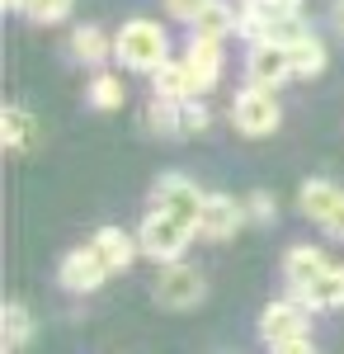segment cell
Returning <instances> with one entry per match:
<instances>
[{
    "label": "cell",
    "mask_w": 344,
    "mask_h": 354,
    "mask_svg": "<svg viewBox=\"0 0 344 354\" xmlns=\"http://www.w3.org/2000/svg\"><path fill=\"white\" fill-rule=\"evenodd\" d=\"M260 340H265L269 350H283V354L312 350V307L297 302L292 293L269 302L265 312H260Z\"/></svg>",
    "instance_id": "obj_1"
},
{
    "label": "cell",
    "mask_w": 344,
    "mask_h": 354,
    "mask_svg": "<svg viewBox=\"0 0 344 354\" xmlns=\"http://www.w3.org/2000/svg\"><path fill=\"white\" fill-rule=\"evenodd\" d=\"M113 57H118V66L151 76L160 62L170 57V33L156 19H128V24L118 28V38H113Z\"/></svg>",
    "instance_id": "obj_2"
},
{
    "label": "cell",
    "mask_w": 344,
    "mask_h": 354,
    "mask_svg": "<svg viewBox=\"0 0 344 354\" xmlns=\"http://www.w3.org/2000/svg\"><path fill=\"white\" fill-rule=\"evenodd\" d=\"M189 236H198L189 222H180L175 213H165V208H156L151 203V213L142 218V227H137V241H142V255H151L156 265H170V260H180L184 255Z\"/></svg>",
    "instance_id": "obj_3"
},
{
    "label": "cell",
    "mask_w": 344,
    "mask_h": 354,
    "mask_svg": "<svg viewBox=\"0 0 344 354\" xmlns=\"http://www.w3.org/2000/svg\"><path fill=\"white\" fill-rule=\"evenodd\" d=\"M151 298L160 307H170V312H193L198 302L208 298V283H203V274L184 265V260H170V265H160L156 283H151Z\"/></svg>",
    "instance_id": "obj_4"
},
{
    "label": "cell",
    "mask_w": 344,
    "mask_h": 354,
    "mask_svg": "<svg viewBox=\"0 0 344 354\" xmlns=\"http://www.w3.org/2000/svg\"><path fill=\"white\" fill-rule=\"evenodd\" d=\"M231 123H236L240 137H269V133H278L283 109H278V100H274L269 85H245L231 100Z\"/></svg>",
    "instance_id": "obj_5"
},
{
    "label": "cell",
    "mask_w": 344,
    "mask_h": 354,
    "mask_svg": "<svg viewBox=\"0 0 344 354\" xmlns=\"http://www.w3.org/2000/svg\"><path fill=\"white\" fill-rule=\"evenodd\" d=\"M108 260L99 255V245H76L71 255H61V265H57V283L66 288V293H95V288H104L108 279Z\"/></svg>",
    "instance_id": "obj_6"
},
{
    "label": "cell",
    "mask_w": 344,
    "mask_h": 354,
    "mask_svg": "<svg viewBox=\"0 0 344 354\" xmlns=\"http://www.w3.org/2000/svg\"><path fill=\"white\" fill-rule=\"evenodd\" d=\"M203 198L208 194L198 189L189 175H160L156 189H151V203L165 208V213H175L180 222H189L193 232H198V218H203Z\"/></svg>",
    "instance_id": "obj_7"
},
{
    "label": "cell",
    "mask_w": 344,
    "mask_h": 354,
    "mask_svg": "<svg viewBox=\"0 0 344 354\" xmlns=\"http://www.w3.org/2000/svg\"><path fill=\"white\" fill-rule=\"evenodd\" d=\"M245 222H250L245 218V198L208 194V198H203V218H198V236H208V241H231Z\"/></svg>",
    "instance_id": "obj_8"
},
{
    "label": "cell",
    "mask_w": 344,
    "mask_h": 354,
    "mask_svg": "<svg viewBox=\"0 0 344 354\" xmlns=\"http://www.w3.org/2000/svg\"><path fill=\"white\" fill-rule=\"evenodd\" d=\"M245 81L278 90L283 81H292V57L283 43H250L245 53Z\"/></svg>",
    "instance_id": "obj_9"
},
{
    "label": "cell",
    "mask_w": 344,
    "mask_h": 354,
    "mask_svg": "<svg viewBox=\"0 0 344 354\" xmlns=\"http://www.w3.org/2000/svg\"><path fill=\"white\" fill-rule=\"evenodd\" d=\"M288 293L297 302H307L312 312H335V307H344V270L340 265H325L312 283H292Z\"/></svg>",
    "instance_id": "obj_10"
},
{
    "label": "cell",
    "mask_w": 344,
    "mask_h": 354,
    "mask_svg": "<svg viewBox=\"0 0 344 354\" xmlns=\"http://www.w3.org/2000/svg\"><path fill=\"white\" fill-rule=\"evenodd\" d=\"M184 66L189 76H193V85H198V95H208L212 85L222 81V38H189L184 48Z\"/></svg>",
    "instance_id": "obj_11"
},
{
    "label": "cell",
    "mask_w": 344,
    "mask_h": 354,
    "mask_svg": "<svg viewBox=\"0 0 344 354\" xmlns=\"http://www.w3.org/2000/svg\"><path fill=\"white\" fill-rule=\"evenodd\" d=\"M38 137H43V128H38V118L24 104H5V113H0V142H5V151H33Z\"/></svg>",
    "instance_id": "obj_12"
},
{
    "label": "cell",
    "mask_w": 344,
    "mask_h": 354,
    "mask_svg": "<svg viewBox=\"0 0 344 354\" xmlns=\"http://www.w3.org/2000/svg\"><path fill=\"white\" fill-rule=\"evenodd\" d=\"M151 95H156V100H193V95H198L184 57H165L156 71H151Z\"/></svg>",
    "instance_id": "obj_13"
},
{
    "label": "cell",
    "mask_w": 344,
    "mask_h": 354,
    "mask_svg": "<svg viewBox=\"0 0 344 354\" xmlns=\"http://www.w3.org/2000/svg\"><path fill=\"white\" fill-rule=\"evenodd\" d=\"M90 241L99 245V255L108 260V270H113V274H123L137 255H142V241H137V236H128L123 227H99Z\"/></svg>",
    "instance_id": "obj_14"
},
{
    "label": "cell",
    "mask_w": 344,
    "mask_h": 354,
    "mask_svg": "<svg viewBox=\"0 0 344 354\" xmlns=\"http://www.w3.org/2000/svg\"><path fill=\"white\" fill-rule=\"evenodd\" d=\"M236 19H240V5H231V0H208L198 10V19L189 24V33H198V38H231L236 33Z\"/></svg>",
    "instance_id": "obj_15"
},
{
    "label": "cell",
    "mask_w": 344,
    "mask_h": 354,
    "mask_svg": "<svg viewBox=\"0 0 344 354\" xmlns=\"http://www.w3.org/2000/svg\"><path fill=\"white\" fill-rule=\"evenodd\" d=\"M28 340H33V312L24 302H5L0 307V345L10 354H19Z\"/></svg>",
    "instance_id": "obj_16"
},
{
    "label": "cell",
    "mask_w": 344,
    "mask_h": 354,
    "mask_svg": "<svg viewBox=\"0 0 344 354\" xmlns=\"http://www.w3.org/2000/svg\"><path fill=\"white\" fill-rule=\"evenodd\" d=\"M288 57H292V76H302V81H307V76H321L325 62H330L325 43H321L312 28H307L302 38H292V43H288Z\"/></svg>",
    "instance_id": "obj_17"
},
{
    "label": "cell",
    "mask_w": 344,
    "mask_h": 354,
    "mask_svg": "<svg viewBox=\"0 0 344 354\" xmlns=\"http://www.w3.org/2000/svg\"><path fill=\"white\" fill-rule=\"evenodd\" d=\"M340 194L344 189H340V185H330V180H307V185L297 189V208H302V218H312L321 227V222H325V213L340 203Z\"/></svg>",
    "instance_id": "obj_18"
},
{
    "label": "cell",
    "mask_w": 344,
    "mask_h": 354,
    "mask_svg": "<svg viewBox=\"0 0 344 354\" xmlns=\"http://www.w3.org/2000/svg\"><path fill=\"white\" fill-rule=\"evenodd\" d=\"M71 53H76V62H85V66H104L108 57H113V38L95 24H80L76 33H71Z\"/></svg>",
    "instance_id": "obj_19"
},
{
    "label": "cell",
    "mask_w": 344,
    "mask_h": 354,
    "mask_svg": "<svg viewBox=\"0 0 344 354\" xmlns=\"http://www.w3.org/2000/svg\"><path fill=\"white\" fill-rule=\"evenodd\" d=\"M325 265H330V260L321 255L316 245H288V255H283V279H288V288L292 283H312Z\"/></svg>",
    "instance_id": "obj_20"
},
{
    "label": "cell",
    "mask_w": 344,
    "mask_h": 354,
    "mask_svg": "<svg viewBox=\"0 0 344 354\" xmlns=\"http://www.w3.org/2000/svg\"><path fill=\"white\" fill-rule=\"evenodd\" d=\"M146 128L156 137H180V100H156L146 104Z\"/></svg>",
    "instance_id": "obj_21"
},
{
    "label": "cell",
    "mask_w": 344,
    "mask_h": 354,
    "mask_svg": "<svg viewBox=\"0 0 344 354\" xmlns=\"http://www.w3.org/2000/svg\"><path fill=\"white\" fill-rule=\"evenodd\" d=\"M123 100H128V90H123V81H118V76L99 71V76L90 81V104H95L99 113H108V109H123Z\"/></svg>",
    "instance_id": "obj_22"
},
{
    "label": "cell",
    "mask_w": 344,
    "mask_h": 354,
    "mask_svg": "<svg viewBox=\"0 0 344 354\" xmlns=\"http://www.w3.org/2000/svg\"><path fill=\"white\" fill-rule=\"evenodd\" d=\"M71 10H76V0H24V19L33 24H61V19H71Z\"/></svg>",
    "instance_id": "obj_23"
},
{
    "label": "cell",
    "mask_w": 344,
    "mask_h": 354,
    "mask_svg": "<svg viewBox=\"0 0 344 354\" xmlns=\"http://www.w3.org/2000/svg\"><path fill=\"white\" fill-rule=\"evenodd\" d=\"M208 123H212V113L208 104L193 95V100H180V137H198V133H208Z\"/></svg>",
    "instance_id": "obj_24"
},
{
    "label": "cell",
    "mask_w": 344,
    "mask_h": 354,
    "mask_svg": "<svg viewBox=\"0 0 344 354\" xmlns=\"http://www.w3.org/2000/svg\"><path fill=\"white\" fill-rule=\"evenodd\" d=\"M245 218H250V222H274V218H278V203H274V194H265V189L245 194Z\"/></svg>",
    "instance_id": "obj_25"
},
{
    "label": "cell",
    "mask_w": 344,
    "mask_h": 354,
    "mask_svg": "<svg viewBox=\"0 0 344 354\" xmlns=\"http://www.w3.org/2000/svg\"><path fill=\"white\" fill-rule=\"evenodd\" d=\"M203 5H208V0H165V15H170V19H184V24H193Z\"/></svg>",
    "instance_id": "obj_26"
},
{
    "label": "cell",
    "mask_w": 344,
    "mask_h": 354,
    "mask_svg": "<svg viewBox=\"0 0 344 354\" xmlns=\"http://www.w3.org/2000/svg\"><path fill=\"white\" fill-rule=\"evenodd\" d=\"M321 232H325V236H335V241H344V194H340V203H335V208L325 213Z\"/></svg>",
    "instance_id": "obj_27"
},
{
    "label": "cell",
    "mask_w": 344,
    "mask_h": 354,
    "mask_svg": "<svg viewBox=\"0 0 344 354\" xmlns=\"http://www.w3.org/2000/svg\"><path fill=\"white\" fill-rule=\"evenodd\" d=\"M260 5H265L269 15H297V5H302V0H260Z\"/></svg>",
    "instance_id": "obj_28"
},
{
    "label": "cell",
    "mask_w": 344,
    "mask_h": 354,
    "mask_svg": "<svg viewBox=\"0 0 344 354\" xmlns=\"http://www.w3.org/2000/svg\"><path fill=\"white\" fill-rule=\"evenodd\" d=\"M330 24H335V33L344 38V0H335V5H330Z\"/></svg>",
    "instance_id": "obj_29"
},
{
    "label": "cell",
    "mask_w": 344,
    "mask_h": 354,
    "mask_svg": "<svg viewBox=\"0 0 344 354\" xmlns=\"http://www.w3.org/2000/svg\"><path fill=\"white\" fill-rule=\"evenodd\" d=\"M5 10H19L24 15V0H5Z\"/></svg>",
    "instance_id": "obj_30"
}]
</instances>
